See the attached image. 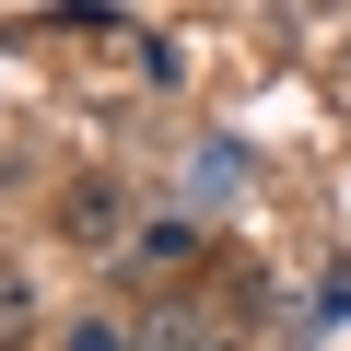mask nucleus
<instances>
[{
  "instance_id": "obj_1",
  "label": "nucleus",
  "mask_w": 351,
  "mask_h": 351,
  "mask_svg": "<svg viewBox=\"0 0 351 351\" xmlns=\"http://www.w3.org/2000/svg\"><path fill=\"white\" fill-rule=\"evenodd\" d=\"M59 246L71 258H129V188L117 176H71L59 188Z\"/></svg>"
},
{
  "instance_id": "obj_2",
  "label": "nucleus",
  "mask_w": 351,
  "mask_h": 351,
  "mask_svg": "<svg viewBox=\"0 0 351 351\" xmlns=\"http://www.w3.org/2000/svg\"><path fill=\"white\" fill-rule=\"evenodd\" d=\"M24 328H36V269H24V258H0V351H12Z\"/></svg>"
},
{
  "instance_id": "obj_3",
  "label": "nucleus",
  "mask_w": 351,
  "mask_h": 351,
  "mask_svg": "<svg viewBox=\"0 0 351 351\" xmlns=\"http://www.w3.org/2000/svg\"><path fill=\"white\" fill-rule=\"evenodd\" d=\"M188 246H199L188 223H152V234H129V269H188Z\"/></svg>"
},
{
  "instance_id": "obj_4",
  "label": "nucleus",
  "mask_w": 351,
  "mask_h": 351,
  "mask_svg": "<svg viewBox=\"0 0 351 351\" xmlns=\"http://www.w3.org/2000/svg\"><path fill=\"white\" fill-rule=\"evenodd\" d=\"M59 351H129V328H117V316H82V328H71Z\"/></svg>"
}]
</instances>
